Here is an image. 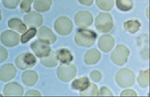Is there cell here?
I'll use <instances>...</instances> for the list:
<instances>
[{
    "mask_svg": "<svg viewBox=\"0 0 150 97\" xmlns=\"http://www.w3.org/2000/svg\"><path fill=\"white\" fill-rule=\"evenodd\" d=\"M97 38V35L94 31L87 30V29H80L77 31L75 35V41L80 46H91L94 44L95 40Z\"/></svg>",
    "mask_w": 150,
    "mask_h": 97,
    "instance_id": "cell-1",
    "label": "cell"
},
{
    "mask_svg": "<svg viewBox=\"0 0 150 97\" xmlns=\"http://www.w3.org/2000/svg\"><path fill=\"white\" fill-rule=\"evenodd\" d=\"M115 79H116V83L118 84V86L121 88H126L135 84L136 77L132 70L128 68H122L116 73Z\"/></svg>",
    "mask_w": 150,
    "mask_h": 97,
    "instance_id": "cell-2",
    "label": "cell"
},
{
    "mask_svg": "<svg viewBox=\"0 0 150 97\" xmlns=\"http://www.w3.org/2000/svg\"><path fill=\"white\" fill-rule=\"evenodd\" d=\"M95 28L99 32L108 33L113 29V18L108 13H99L95 19Z\"/></svg>",
    "mask_w": 150,
    "mask_h": 97,
    "instance_id": "cell-3",
    "label": "cell"
},
{
    "mask_svg": "<svg viewBox=\"0 0 150 97\" xmlns=\"http://www.w3.org/2000/svg\"><path fill=\"white\" fill-rule=\"evenodd\" d=\"M77 75V68L75 65L69 63H62L58 66L57 77L62 82H69Z\"/></svg>",
    "mask_w": 150,
    "mask_h": 97,
    "instance_id": "cell-4",
    "label": "cell"
},
{
    "mask_svg": "<svg viewBox=\"0 0 150 97\" xmlns=\"http://www.w3.org/2000/svg\"><path fill=\"white\" fill-rule=\"evenodd\" d=\"M128 56H129V50H128L127 46H124V44H118L111 54V60L115 64L121 66V65H124L126 63Z\"/></svg>",
    "mask_w": 150,
    "mask_h": 97,
    "instance_id": "cell-5",
    "label": "cell"
},
{
    "mask_svg": "<svg viewBox=\"0 0 150 97\" xmlns=\"http://www.w3.org/2000/svg\"><path fill=\"white\" fill-rule=\"evenodd\" d=\"M54 28L60 35H69L73 30V22L69 18L62 15L59 17L54 23Z\"/></svg>",
    "mask_w": 150,
    "mask_h": 97,
    "instance_id": "cell-6",
    "label": "cell"
},
{
    "mask_svg": "<svg viewBox=\"0 0 150 97\" xmlns=\"http://www.w3.org/2000/svg\"><path fill=\"white\" fill-rule=\"evenodd\" d=\"M16 66L18 68L25 70V69L32 67L33 65L36 64V58L35 56L31 53H22L16 58Z\"/></svg>",
    "mask_w": 150,
    "mask_h": 97,
    "instance_id": "cell-7",
    "label": "cell"
},
{
    "mask_svg": "<svg viewBox=\"0 0 150 97\" xmlns=\"http://www.w3.org/2000/svg\"><path fill=\"white\" fill-rule=\"evenodd\" d=\"M0 39H1V42L5 46H9L11 48V46H16L20 44L21 36L17 32H15V31L5 30L0 35Z\"/></svg>",
    "mask_w": 150,
    "mask_h": 97,
    "instance_id": "cell-8",
    "label": "cell"
},
{
    "mask_svg": "<svg viewBox=\"0 0 150 97\" xmlns=\"http://www.w3.org/2000/svg\"><path fill=\"white\" fill-rule=\"evenodd\" d=\"M36 35L40 41L44 42L47 44H52L56 41V35L52 32L50 28L46 26H40V29L36 31Z\"/></svg>",
    "mask_w": 150,
    "mask_h": 97,
    "instance_id": "cell-9",
    "label": "cell"
},
{
    "mask_svg": "<svg viewBox=\"0 0 150 97\" xmlns=\"http://www.w3.org/2000/svg\"><path fill=\"white\" fill-rule=\"evenodd\" d=\"M93 22V17L91 13L87 11H80L75 15V23L80 28H86L90 26Z\"/></svg>",
    "mask_w": 150,
    "mask_h": 97,
    "instance_id": "cell-10",
    "label": "cell"
},
{
    "mask_svg": "<svg viewBox=\"0 0 150 97\" xmlns=\"http://www.w3.org/2000/svg\"><path fill=\"white\" fill-rule=\"evenodd\" d=\"M24 23L26 26L30 27V28H36V27H40L42 25V23H44V18H42V15H40L38 13L29 11L27 15H25Z\"/></svg>",
    "mask_w": 150,
    "mask_h": 97,
    "instance_id": "cell-11",
    "label": "cell"
},
{
    "mask_svg": "<svg viewBox=\"0 0 150 97\" xmlns=\"http://www.w3.org/2000/svg\"><path fill=\"white\" fill-rule=\"evenodd\" d=\"M17 75V68L13 64H5L0 68V81L2 82H8L13 79Z\"/></svg>",
    "mask_w": 150,
    "mask_h": 97,
    "instance_id": "cell-12",
    "label": "cell"
},
{
    "mask_svg": "<svg viewBox=\"0 0 150 97\" xmlns=\"http://www.w3.org/2000/svg\"><path fill=\"white\" fill-rule=\"evenodd\" d=\"M31 49L33 50V53L35 54V56H38L40 58H42L45 56L49 55L50 52L52 51V49L49 46V44H44V42L40 41V40L33 41L31 44Z\"/></svg>",
    "mask_w": 150,
    "mask_h": 97,
    "instance_id": "cell-13",
    "label": "cell"
},
{
    "mask_svg": "<svg viewBox=\"0 0 150 97\" xmlns=\"http://www.w3.org/2000/svg\"><path fill=\"white\" fill-rule=\"evenodd\" d=\"M23 93H24L23 87L17 82L8 83L3 89V95L5 96H22Z\"/></svg>",
    "mask_w": 150,
    "mask_h": 97,
    "instance_id": "cell-14",
    "label": "cell"
},
{
    "mask_svg": "<svg viewBox=\"0 0 150 97\" xmlns=\"http://www.w3.org/2000/svg\"><path fill=\"white\" fill-rule=\"evenodd\" d=\"M114 44H115L114 38H113V36H111L110 34L102 35L98 39V46H99V49L104 52H110L111 50H113Z\"/></svg>",
    "mask_w": 150,
    "mask_h": 97,
    "instance_id": "cell-15",
    "label": "cell"
},
{
    "mask_svg": "<svg viewBox=\"0 0 150 97\" xmlns=\"http://www.w3.org/2000/svg\"><path fill=\"white\" fill-rule=\"evenodd\" d=\"M102 58V54L98 50H95V49H92V50H89L84 56V62L87 64V65H92V64H95L100 60Z\"/></svg>",
    "mask_w": 150,
    "mask_h": 97,
    "instance_id": "cell-16",
    "label": "cell"
},
{
    "mask_svg": "<svg viewBox=\"0 0 150 97\" xmlns=\"http://www.w3.org/2000/svg\"><path fill=\"white\" fill-rule=\"evenodd\" d=\"M22 81L26 86H33L38 81V75L35 71L26 70L22 73Z\"/></svg>",
    "mask_w": 150,
    "mask_h": 97,
    "instance_id": "cell-17",
    "label": "cell"
},
{
    "mask_svg": "<svg viewBox=\"0 0 150 97\" xmlns=\"http://www.w3.org/2000/svg\"><path fill=\"white\" fill-rule=\"evenodd\" d=\"M40 62H42V64L44 65V66L50 67V68L56 66L57 63H58V58H57V54H56V52L51 51L49 55L40 58Z\"/></svg>",
    "mask_w": 150,
    "mask_h": 97,
    "instance_id": "cell-18",
    "label": "cell"
},
{
    "mask_svg": "<svg viewBox=\"0 0 150 97\" xmlns=\"http://www.w3.org/2000/svg\"><path fill=\"white\" fill-rule=\"evenodd\" d=\"M7 25H8L9 28L17 31V32H20V33H25L27 30V26L25 25V23H23L20 19L17 18H13L11 20H8Z\"/></svg>",
    "mask_w": 150,
    "mask_h": 97,
    "instance_id": "cell-19",
    "label": "cell"
},
{
    "mask_svg": "<svg viewBox=\"0 0 150 97\" xmlns=\"http://www.w3.org/2000/svg\"><path fill=\"white\" fill-rule=\"evenodd\" d=\"M56 54H57L58 60L62 63H71L74 59L73 55H71L69 49H60L56 52Z\"/></svg>",
    "mask_w": 150,
    "mask_h": 97,
    "instance_id": "cell-20",
    "label": "cell"
},
{
    "mask_svg": "<svg viewBox=\"0 0 150 97\" xmlns=\"http://www.w3.org/2000/svg\"><path fill=\"white\" fill-rule=\"evenodd\" d=\"M52 0H35L34 1V8L40 13L48 11L51 8Z\"/></svg>",
    "mask_w": 150,
    "mask_h": 97,
    "instance_id": "cell-21",
    "label": "cell"
},
{
    "mask_svg": "<svg viewBox=\"0 0 150 97\" xmlns=\"http://www.w3.org/2000/svg\"><path fill=\"white\" fill-rule=\"evenodd\" d=\"M88 85H89V79L87 77H80V79H75L73 82V84H71V88L75 89V90L82 91L84 90Z\"/></svg>",
    "mask_w": 150,
    "mask_h": 97,
    "instance_id": "cell-22",
    "label": "cell"
},
{
    "mask_svg": "<svg viewBox=\"0 0 150 97\" xmlns=\"http://www.w3.org/2000/svg\"><path fill=\"white\" fill-rule=\"evenodd\" d=\"M123 27L127 32L134 34L140 29L141 24H140V22L137 20H128V21H126V22H124Z\"/></svg>",
    "mask_w": 150,
    "mask_h": 97,
    "instance_id": "cell-23",
    "label": "cell"
},
{
    "mask_svg": "<svg viewBox=\"0 0 150 97\" xmlns=\"http://www.w3.org/2000/svg\"><path fill=\"white\" fill-rule=\"evenodd\" d=\"M80 94L82 96H97L98 95V89H97L96 85L94 84H90L84 89V90H82Z\"/></svg>",
    "mask_w": 150,
    "mask_h": 97,
    "instance_id": "cell-24",
    "label": "cell"
},
{
    "mask_svg": "<svg viewBox=\"0 0 150 97\" xmlns=\"http://www.w3.org/2000/svg\"><path fill=\"white\" fill-rule=\"evenodd\" d=\"M116 5L122 11H128L132 8L134 2L132 0H116Z\"/></svg>",
    "mask_w": 150,
    "mask_h": 97,
    "instance_id": "cell-25",
    "label": "cell"
},
{
    "mask_svg": "<svg viewBox=\"0 0 150 97\" xmlns=\"http://www.w3.org/2000/svg\"><path fill=\"white\" fill-rule=\"evenodd\" d=\"M138 83H139V86L142 88L149 86V70H143L140 72V75L138 77Z\"/></svg>",
    "mask_w": 150,
    "mask_h": 97,
    "instance_id": "cell-26",
    "label": "cell"
},
{
    "mask_svg": "<svg viewBox=\"0 0 150 97\" xmlns=\"http://www.w3.org/2000/svg\"><path fill=\"white\" fill-rule=\"evenodd\" d=\"M97 6L104 11H111L114 6V0H96Z\"/></svg>",
    "mask_w": 150,
    "mask_h": 97,
    "instance_id": "cell-27",
    "label": "cell"
},
{
    "mask_svg": "<svg viewBox=\"0 0 150 97\" xmlns=\"http://www.w3.org/2000/svg\"><path fill=\"white\" fill-rule=\"evenodd\" d=\"M35 35H36L35 28H30L29 30H26L25 33H23L22 37H21V42L22 44H26V42H28L31 38H33Z\"/></svg>",
    "mask_w": 150,
    "mask_h": 97,
    "instance_id": "cell-28",
    "label": "cell"
},
{
    "mask_svg": "<svg viewBox=\"0 0 150 97\" xmlns=\"http://www.w3.org/2000/svg\"><path fill=\"white\" fill-rule=\"evenodd\" d=\"M3 5L8 9H15L20 3V0H2Z\"/></svg>",
    "mask_w": 150,
    "mask_h": 97,
    "instance_id": "cell-29",
    "label": "cell"
},
{
    "mask_svg": "<svg viewBox=\"0 0 150 97\" xmlns=\"http://www.w3.org/2000/svg\"><path fill=\"white\" fill-rule=\"evenodd\" d=\"M33 0H22L21 2V11L22 13H29L31 9V4Z\"/></svg>",
    "mask_w": 150,
    "mask_h": 97,
    "instance_id": "cell-30",
    "label": "cell"
},
{
    "mask_svg": "<svg viewBox=\"0 0 150 97\" xmlns=\"http://www.w3.org/2000/svg\"><path fill=\"white\" fill-rule=\"evenodd\" d=\"M90 77L92 81H94V82H99L100 79H102V72L98 70H93L91 71L90 73Z\"/></svg>",
    "mask_w": 150,
    "mask_h": 97,
    "instance_id": "cell-31",
    "label": "cell"
},
{
    "mask_svg": "<svg viewBox=\"0 0 150 97\" xmlns=\"http://www.w3.org/2000/svg\"><path fill=\"white\" fill-rule=\"evenodd\" d=\"M7 56H8V53H7V50L3 46H0V63L7 59Z\"/></svg>",
    "mask_w": 150,
    "mask_h": 97,
    "instance_id": "cell-32",
    "label": "cell"
},
{
    "mask_svg": "<svg viewBox=\"0 0 150 97\" xmlns=\"http://www.w3.org/2000/svg\"><path fill=\"white\" fill-rule=\"evenodd\" d=\"M98 95H100V96H113V93L107 87H102L100 90L98 91Z\"/></svg>",
    "mask_w": 150,
    "mask_h": 97,
    "instance_id": "cell-33",
    "label": "cell"
},
{
    "mask_svg": "<svg viewBox=\"0 0 150 97\" xmlns=\"http://www.w3.org/2000/svg\"><path fill=\"white\" fill-rule=\"evenodd\" d=\"M121 96H137V93L132 89H127L121 93Z\"/></svg>",
    "mask_w": 150,
    "mask_h": 97,
    "instance_id": "cell-34",
    "label": "cell"
},
{
    "mask_svg": "<svg viewBox=\"0 0 150 97\" xmlns=\"http://www.w3.org/2000/svg\"><path fill=\"white\" fill-rule=\"evenodd\" d=\"M27 96H40V93L38 92V90H29L28 92L26 93Z\"/></svg>",
    "mask_w": 150,
    "mask_h": 97,
    "instance_id": "cell-35",
    "label": "cell"
},
{
    "mask_svg": "<svg viewBox=\"0 0 150 97\" xmlns=\"http://www.w3.org/2000/svg\"><path fill=\"white\" fill-rule=\"evenodd\" d=\"M79 2L83 5H86V6H89V5L92 4L93 0H79Z\"/></svg>",
    "mask_w": 150,
    "mask_h": 97,
    "instance_id": "cell-36",
    "label": "cell"
},
{
    "mask_svg": "<svg viewBox=\"0 0 150 97\" xmlns=\"http://www.w3.org/2000/svg\"><path fill=\"white\" fill-rule=\"evenodd\" d=\"M1 19H2V17H1V11H0V21H1Z\"/></svg>",
    "mask_w": 150,
    "mask_h": 97,
    "instance_id": "cell-37",
    "label": "cell"
}]
</instances>
